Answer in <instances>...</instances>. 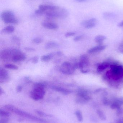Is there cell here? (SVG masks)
<instances>
[{
  "mask_svg": "<svg viewBox=\"0 0 123 123\" xmlns=\"http://www.w3.org/2000/svg\"><path fill=\"white\" fill-rule=\"evenodd\" d=\"M97 113L99 117L102 120L105 121L106 120V117L104 113H103L102 111L100 110H98L97 111Z\"/></svg>",
  "mask_w": 123,
  "mask_h": 123,
  "instance_id": "23",
  "label": "cell"
},
{
  "mask_svg": "<svg viewBox=\"0 0 123 123\" xmlns=\"http://www.w3.org/2000/svg\"><path fill=\"white\" fill-rule=\"evenodd\" d=\"M15 28L14 27L11 25L7 26L2 30V32L3 33H11L13 32Z\"/></svg>",
  "mask_w": 123,
  "mask_h": 123,
  "instance_id": "20",
  "label": "cell"
},
{
  "mask_svg": "<svg viewBox=\"0 0 123 123\" xmlns=\"http://www.w3.org/2000/svg\"><path fill=\"white\" fill-rule=\"evenodd\" d=\"M35 112H36V113L37 114H38V115L40 116H44V117L50 116V115H47L45 113L42 112L41 111H39L37 110L35 111Z\"/></svg>",
  "mask_w": 123,
  "mask_h": 123,
  "instance_id": "28",
  "label": "cell"
},
{
  "mask_svg": "<svg viewBox=\"0 0 123 123\" xmlns=\"http://www.w3.org/2000/svg\"><path fill=\"white\" fill-rule=\"evenodd\" d=\"M58 47V44L56 42H50L45 44V48L47 49H50L52 48H57Z\"/></svg>",
  "mask_w": 123,
  "mask_h": 123,
  "instance_id": "18",
  "label": "cell"
},
{
  "mask_svg": "<svg viewBox=\"0 0 123 123\" xmlns=\"http://www.w3.org/2000/svg\"><path fill=\"white\" fill-rule=\"evenodd\" d=\"M26 55L22 53L21 51L16 49L15 53L12 58L11 60L14 62L24 61L26 60Z\"/></svg>",
  "mask_w": 123,
  "mask_h": 123,
  "instance_id": "8",
  "label": "cell"
},
{
  "mask_svg": "<svg viewBox=\"0 0 123 123\" xmlns=\"http://www.w3.org/2000/svg\"><path fill=\"white\" fill-rule=\"evenodd\" d=\"M38 60H39V57L38 56H35L33 57L31 59V61L33 63L35 64L38 62Z\"/></svg>",
  "mask_w": 123,
  "mask_h": 123,
  "instance_id": "29",
  "label": "cell"
},
{
  "mask_svg": "<svg viewBox=\"0 0 123 123\" xmlns=\"http://www.w3.org/2000/svg\"><path fill=\"white\" fill-rule=\"evenodd\" d=\"M56 6H51L48 5H40L39 6V9L41 10L45 14V13L47 11H52L58 8Z\"/></svg>",
  "mask_w": 123,
  "mask_h": 123,
  "instance_id": "15",
  "label": "cell"
},
{
  "mask_svg": "<svg viewBox=\"0 0 123 123\" xmlns=\"http://www.w3.org/2000/svg\"><path fill=\"white\" fill-rule=\"evenodd\" d=\"M7 119L6 118H2L0 120V123H7Z\"/></svg>",
  "mask_w": 123,
  "mask_h": 123,
  "instance_id": "39",
  "label": "cell"
},
{
  "mask_svg": "<svg viewBox=\"0 0 123 123\" xmlns=\"http://www.w3.org/2000/svg\"><path fill=\"white\" fill-rule=\"evenodd\" d=\"M3 93H4V92L3 90H2L1 87H0V94L1 95L3 94Z\"/></svg>",
  "mask_w": 123,
  "mask_h": 123,
  "instance_id": "41",
  "label": "cell"
},
{
  "mask_svg": "<svg viewBox=\"0 0 123 123\" xmlns=\"http://www.w3.org/2000/svg\"><path fill=\"white\" fill-rule=\"evenodd\" d=\"M1 17L5 24H16L18 23L17 19L15 17L13 13L11 11H4L1 14Z\"/></svg>",
  "mask_w": 123,
  "mask_h": 123,
  "instance_id": "4",
  "label": "cell"
},
{
  "mask_svg": "<svg viewBox=\"0 0 123 123\" xmlns=\"http://www.w3.org/2000/svg\"><path fill=\"white\" fill-rule=\"evenodd\" d=\"M4 107L6 110H8L9 111L13 112L15 113V114H17V115L21 116H22V117L29 118V119H30V120L41 123H45L46 122L45 120H43V119L37 117H35V116L31 115L28 113L19 110V109L16 108L15 107L13 106V105H5Z\"/></svg>",
  "mask_w": 123,
  "mask_h": 123,
  "instance_id": "2",
  "label": "cell"
},
{
  "mask_svg": "<svg viewBox=\"0 0 123 123\" xmlns=\"http://www.w3.org/2000/svg\"><path fill=\"white\" fill-rule=\"evenodd\" d=\"M106 39H107V37L104 35H98L96 36L94 40L95 42L98 43V44H101Z\"/></svg>",
  "mask_w": 123,
  "mask_h": 123,
  "instance_id": "19",
  "label": "cell"
},
{
  "mask_svg": "<svg viewBox=\"0 0 123 123\" xmlns=\"http://www.w3.org/2000/svg\"><path fill=\"white\" fill-rule=\"evenodd\" d=\"M10 78L8 72L3 68H0V83L5 84L10 81Z\"/></svg>",
  "mask_w": 123,
  "mask_h": 123,
  "instance_id": "9",
  "label": "cell"
},
{
  "mask_svg": "<svg viewBox=\"0 0 123 123\" xmlns=\"http://www.w3.org/2000/svg\"><path fill=\"white\" fill-rule=\"evenodd\" d=\"M0 116L1 117H9L10 114L8 112L0 110Z\"/></svg>",
  "mask_w": 123,
  "mask_h": 123,
  "instance_id": "26",
  "label": "cell"
},
{
  "mask_svg": "<svg viewBox=\"0 0 123 123\" xmlns=\"http://www.w3.org/2000/svg\"><path fill=\"white\" fill-rule=\"evenodd\" d=\"M76 94L77 97L82 98L87 102H89L91 99L90 92L86 89L79 88L77 90Z\"/></svg>",
  "mask_w": 123,
  "mask_h": 123,
  "instance_id": "6",
  "label": "cell"
},
{
  "mask_svg": "<svg viewBox=\"0 0 123 123\" xmlns=\"http://www.w3.org/2000/svg\"><path fill=\"white\" fill-rule=\"evenodd\" d=\"M76 34V33L73 32H67L65 34V37H72V36H74Z\"/></svg>",
  "mask_w": 123,
  "mask_h": 123,
  "instance_id": "30",
  "label": "cell"
},
{
  "mask_svg": "<svg viewBox=\"0 0 123 123\" xmlns=\"http://www.w3.org/2000/svg\"><path fill=\"white\" fill-rule=\"evenodd\" d=\"M89 60L88 56L86 54L81 55L78 63L79 68L80 70L84 69V68L89 66Z\"/></svg>",
  "mask_w": 123,
  "mask_h": 123,
  "instance_id": "7",
  "label": "cell"
},
{
  "mask_svg": "<svg viewBox=\"0 0 123 123\" xmlns=\"http://www.w3.org/2000/svg\"><path fill=\"white\" fill-rule=\"evenodd\" d=\"M47 86V84L45 82H37L34 84L33 88H41L45 89Z\"/></svg>",
  "mask_w": 123,
  "mask_h": 123,
  "instance_id": "21",
  "label": "cell"
},
{
  "mask_svg": "<svg viewBox=\"0 0 123 123\" xmlns=\"http://www.w3.org/2000/svg\"><path fill=\"white\" fill-rule=\"evenodd\" d=\"M106 48V45H99L89 49L87 50V52L89 54H92V53L98 52L104 50Z\"/></svg>",
  "mask_w": 123,
  "mask_h": 123,
  "instance_id": "13",
  "label": "cell"
},
{
  "mask_svg": "<svg viewBox=\"0 0 123 123\" xmlns=\"http://www.w3.org/2000/svg\"><path fill=\"white\" fill-rule=\"evenodd\" d=\"M45 89L41 88H33L31 91L30 96L31 98L35 101L42 99L45 94Z\"/></svg>",
  "mask_w": 123,
  "mask_h": 123,
  "instance_id": "5",
  "label": "cell"
},
{
  "mask_svg": "<svg viewBox=\"0 0 123 123\" xmlns=\"http://www.w3.org/2000/svg\"><path fill=\"white\" fill-rule=\"evenodd\" d=\"M110 69L105 74L107 79H112L115 81H119L123 79V66L118 64L113 63L110 66Z\"/></svg>",
  "mask_w": 123,
  "mask_h": 123,
  "instance_id": "1",
  "label": "cell"
},
{
  "mask_svg": "<svg viewBox=\"0 0 123 123\" xmlns=\"http://www.w3.org/2000/svg\"><path fill=\"white\" fill-rule=\"evenodd\" d=\"M123 105V97L116 99L110 105V108L112 109H119Z\"/></svg>",
  "mask_w": 123,
  "mask_h": 123,
  "instance_id": "14",
  "label": "cell"
},
{
  "mask_svg": "<svg viewBox=\"0 0 123 123\" xmlns=\"http://www.w3.org/2000/svg\"><path fill=\"white\" fill-rule=\"evenodd\" d=\"M22 87L21 85H18L16 87V90L18 92H20L22 90Z\"/></svg>",
  "mask_w": 123,
  "mask_h": 123,
  "instance_id": "36",
  "label": "cell"
},
{
  "mask_svg": "<svg viewBox=\"0 0 123 123\" xmlns=\"http://www.w3.org/2000/svg\"><path fill=\"white\" fill-rule=\"evenodd\" d=\"M51 89L56 92L61 93L64 95H68L73 92V91L71 90L65 89L61 87L53 86L51 87Z\"/></svg>",
  "mask_w": 123,
  "mask_h": 123,
  "instance_id": "11",
  "label": "cell"
},
{
  "mask_svg": "<svg viewBox=\"0 0 123 123\" xmlns=\"http://www.w3.org/2000/svg\"><path fill=\"white\" fill-rule=\"evenodd\" d=\"M97 23V19L95 18H92L82 22L81 25L86 29H90L95 27L96 26Z\"/></svg>",
  "mask_w": 123,
  "mask_h": 123,
  "instance_id": "10",
  "label": "cell"
},
{
  "mask_svg": "<svg viewBox=\"0 0 123 123\" xmlns=\"http://www.w3.org/2000/svg\"><path fill=\"white\" fill-rule=\"evenodd\" d=\"M25 49L26 51H28V52H34L35 51V49L33 48L30 47H25Z\"/></svg>",
  "mask_w": 123,
  "mask_h": 123,
  "instance_id": "35",
  "label": "cell"
},
{
  "mask_svg": "<svg viewBox=\"0 0 123 123\" xmlns=\"http://www.w3.org/2000/svg\"><path fill=\"white\" fill-rule=\"evenodd\" d=\"M60 71L64 74L66 75H71L73 74L75 71V69L73 68H65L61 67L60 68Z\"/></svg>",
  "mask_w": 123,
  "mask_h": 123,
  "instance_id": "17",
  "label": "cell"
},
{
  "mask_svg": "<svg viewBox=\"0 0 123 123\" xmlns=\"http://www.w3.org/2000/svg\"><path fill=\"white\" fill-rule=\"evenodd\" d=\"M89 70H88V69H82L81 70V72L83 74H87L89 72Z\"/></svg>",
  "mask_w": 123,
  "mask_h": 123,
  "instance_id": "38",
  "label": "cell"
},
{
  "mask_svg": "<svg viewBox=\"0 0 123 123\" xmlns=\"http://www.w3.org/2000/svg\"><path fill=\"white\" fill-rule=\"evenodd\" d=\"M118 26L119 27H123V21H121V22H120L118 25Z\"/></svg>",
  "mask_w": 123,
  "mask_h": 123,
  "instance_id": "40",
  "label": "cell"
},
{
  "mask_svg": "<svg viewBox=\"0 0 123 123\" xmlns=\"http://www.w3.org/2000/svg\"><path fill=\"white\" fill-rule=\"evenodd\" d=\"M43 42V40L40 37H36L34 38L32 40V43L35 44H39L42 43Z\"/></svg>",
  "mask_w": 123,
  "mask_h": 123,
  "instance_id": "27",
  "label": "cell"
},
{
  "mask_svg": "<svg viewBox=\"0 0 123 123\" xmlns=\"http://www.w3.org/2000/svg\"><path fill=\"white\" fill-rule=\"evenodd\" d=\"M45 14L48 19L63 18L68 16V12L66 9L59 7L55 10L47 11Z\"/></svg>",
  "mask_w": 123,
  "mask_h": 123,
  "instance_id": "3",
  "label": "cell"
},
{
  "mask_svg": "<svg viewBox=\"0 0 123 123\" xmlns=\"http://www.w3.org/2000/svg\"><path fill=\"white\" fill-rule=\"evenodd\" d=\"M76 1L78 2H82L83 1H85L87 0H75Z\"/></svg>",
  "mask_w": 123,
  "mask_h": 123,
  "instance_id": "42",
  "label": "cell"
},
{
  "mask_svg": "<svg viewBox=\"0 0 123 123\" xmlns=\"http://www.w3.org/2000/svg\"><path fill=\"white\" fill-rule=\"evenodd\" d=\"M83 38V36L82 35H78L74 37L73 40L75 42H78L82 39Z\"/></svg>",
  "mask_w": 123,
  "mask_h": 123,
  "instance_id": "31",
  "label": "cell"
},
{
  "mask_svg": "<svg viewBox=\"0 0 123 123\" xmlns=\"http://www.w3.org/2000/svg\"><path fill=\"white\" fill-rule=\"evenodd\" d=\"M53 54H50L49 55H43L41 58V60L43 62H47L50 61L53 57Z\"/></svg>",
  "mask_w": 123,
  "mask_h": 123,
  "instance_id": "22",
  "label": "cell"
},
{
  "mask_svg": "<svg viewBox=\"0 0 123 123\" xmlns=\"http://www.w3.org/2000/svg\"><path fill=\"white\" fill-rule=\"evenodd\" d=\"M4 67L6 68L12 70H17L18 69V67L17 66L12 64H6L4 66Z\"/></svg>",
  "mask_w": 123,
  "mask_h": 123,
  "instance_id": "24",
  "label": "cell"
},
{
  "mask_svg": "<svg viewBox=\"0 0 123 123\" xmlns=\"http://www.w3.org/2000/svg\"><path fill=\"white\" fill-rule=\"evenodd\" d=\"M42 25L43 27L48 29L56 30L58 28V25L54 22H44L42 23Z\"/></svg>",
  "mask_w": 123,
  "mask_h": 123,
  "instance_id": "12",
  "label": "cell"
},
{
  "mask_svg": "<svg viewBox=\"0 0 123 123\" xmlns=\"http://www.w3.org/2000/svg\"><path fill=\"white\" fill-rule=\"evenodd\" d=\"M103 102L104 105H108L110 104L109 100L106 97H104L103 98Z\"/></svg>",
  "mask_w": 123,
  "mask_h": 123,
  "instance_id": "32",
  "label": "cell"
},
{
  "mask_svg": "<svg viewBox=\"0 0 123 123\" xmlns=\"http://www.w3.org/2000/svg\"><path fill=\"white\" fill-rule=\"evenodd\" d=\"M110 64L108 62H104L100 64L97 68V71L99 73H101L110 67Z\"/></svg>",
  "mask_w": 123,
  "mask_h": 123,
  "instance_id": "16",
  "label": "cell"
},
{
  "mask_svg": "<svg viewBox=\"0 0 123 123\" xmlns=\"http://www.w3.org/2000/svg\"><path fill=\"white\" fill-rule=\"evenodd\" d=\"M56 55L58 56H61L63 55L64 54L61 51H58L56 53Z\"/></svg>",
  "mask_w": 123,
  "mask_h": 123,
  "instance_id": "37",
  "label": "cell"
},
{
  "mask_svg": "<svg viewBox=\"0 0 123 123\" xmlns=\"http://www.w3.org/2000/svg\"><path fill=\"white\" fill-rule=\"evenodd\" d=\"M75 114L76 116L78 121L79 122H82L83 121V118L81 112L79 110L75 112Z\"/></svg>",
  "mask_w": 123,
  "mask_h": 123,
  "instance_id": "25",
  "label": "cell"
},
{
  "mask_svg": "<svg viewBox=\"0 0 123 123\" xmlns=\"http://www.w3.org/2000/svg\"><path fill=\"white\" fill-rule=\"evenodd\" d=\"M118 49H119V50L120 52L123 53V41L119 45Z\"/></svg>",
  "mask_w": 123,
  "mask_h": 123,
  "instance_id": "34",
  "label": "cell"
},
{
  "mask_svg": "<svg viewBox=\"0 0 123 123\" xmlns=\"http://www.w3.org/2000/svg\"><path fill=\"white\" fill-rule=\"evenodd\" d=\"M24 80L25 82H27V83H30L32 82L31 79L29 77H25L24 78Z\"/></svg>",
  "mask_w": 123,
  "mask_h": 123,
  "instance_id": "33",
  "label": "cell"
}]
</instances>
